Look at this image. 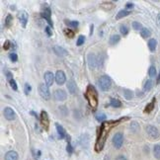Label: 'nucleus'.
<instances>
[{"instance_id":"1","label":"nucleus","mask_w":160,"mask_h":160,"mask_svg":"<svg viewBox=\"0 0 160 160\" xmlns=\"http://www.w3.org/2000/svg\"><path fill=\"white\" fill-rule=\"evenodd\" d=\"M123 120L124 119H121V120H119V121H116V122H114V121L113 122H106V123L102 124L101 128H100V132H99V135H98L96 144H95V149H96L97 152H99V151H101L102 149H103L104 145H105V143H106V139H107V137H108L110 130H112L115 126L119 124L120 122H122Z\"/></svg>"},{"instance_id":"2","label":"nucleus","mask_w":160,"mask_h":160,"mask_svg":"<svg viewBox=\"0 0 160 160\" xmlns=\"http://www.w3.org/2000/svg\"><path fill=\"white\" fill-rule=\"evenodd\" d=\"M85 98L91 108L96 109L98 106V92L93 85H88L85 92Z\"/></svg>"},{"instance_id":"3","label":"nucleus","mask_w":160,"mask_h":160,"mask_svg":"<svg viewBox=\"0 0 160 160\" xmlns=\"http://www.w3.org/2000/svg\"><path fill=\"white\" fill-rule=\"evenodd\" d=\"M98 85L102 91H108L112 86V80L108 75H103L98 79Z\"/></svg>"},{"instance_id":"4","label":"nucleus","mask_w":160,"mask_h":160,"mask_svg":"<svg viewBox=\"0 0 160 160\" xmlns=\"http://www.w3.org/2000/svg\"><path fill=\"white\" fill-rule=\"evenodd\" d=\"M39 93L41 97L46 101H48L50 99V91L48 89V86L44 83H41L39 85Z\"/></svg>"},{"instance_id":"5","label":"nucleus","mask_w":160,"mask_h":160,"mask_svg":"<svg viewBox=\"0 0 160 160\" xmlns=\"http://www.w3.org/2000/svg\"><path fill=\"white\" fill-rule=\"evenodd\" d=\"M112 142H113V145H114L117 149H120V148L122 147V145H123V142H124L123 132H116L115 135L113 136Z\"/></svg>"},{"instance_id":"6","label":"nucleus","mask_w":160,"mask_h":160,"mask_svg":"<svg viewBox=\"0 0 160 160\" xmlns=\"http://www.w3.org/2000/svg\"><path fill=\"white\" fill-rule=\"evenodd\" d=\"M145 130H146V133H147V135L150 137L151 139H156L159 137L160 133H159V130L157 128H155L154 126H146L145 128Z\"/></svg>"},{"instance_id":"7","label":"nucleus","mask_w":160,"mask_h":160,"mask_svg":"<svg viewBox=\"0 0 160 160\" xmlns=\"http://www.w3.org/2000/svg\"><path fill=\"white\" fill-rule=\"evenodd\" d=\"M53 97H54L55 101H65L67 98V94L64 90L62 89H56L53 93Z\"/></svg>"},{"instance_id":"8","label":"nucleus","mask_w":160,"mask_h":160,"mask_svg":"<svg viewBox=\"0 0 160 160\" xmlns=\"http://www.w3.org/2000/svg\"><path fill=\"white\" fill-rule=\"evenodd\" d=\"M41 124L44 130H48V126H50V118H48V115L46 111H42L41 113Z\"/></svg>"},{"instance_id":"9","label":"nucleus","mask_w":160,"mask_h":160,"mask_svg":"<svg viewBox=\"0 0 160 160\" xmlns=\"http://www.w3.org/2000/svg\"><path fill=\"white\" fill-rule=\"evenodd\" d=\"M87 61H88V65L91 69H95V68L97 67L98 63H99L96 55H95L94 53H89L87 56Z\"/></svg>"},{"instance_id":"10","label":"nucleus","mask_w":160,"mask_h":160,"mask_svg":"<svg viewBox=\"0 0 160 160\" xmlns=\"http://www.w3.org/2000/svg\"><path fill=\"white\" fill-rule=\"evenodd\" d=\"M66 81V76L65 73L62 70H57L55 73V82L57 83V85H63Z\"/></svg>"},{"instance_id":"11","label":"nucleus","mask_w":160,"mask_h":160,"mask_svg":"<svg viewBox=\"0 0 160 160\" xmlns=\"http://www.w3.org/2000/svg\"><path fill=\"white\" fill-rule=\"evenodd\" d=\"M18 19H19L20 23L23 28H26L27 23H28V20H29V16H28V13L26 11H20L18 13Z\"/></svg>"},{"instance_id":"12","label":"nucleus","mask_w":160,"mask_h":160,"mask_svg":"<svg viewBox=\"0 0 160 160\" xmlns=\"http://www.w3.org/2000/svg\"><path fill=\"white\" fill-rule=\"evenodd\" d=\"M44 78L46 84L50 87V86H52L53 84V81H54V79H55V75L53 74L52 72H50V71H46L44 74Z\"/></svg>"},{"instance_id":"13","label":"nucleus","mask_w":160,"mask_h":160,"mask_svg":"<svg viewBox=\"0 0 160 160\" xmlns=\"http://www.w3.org/2000/svg\"><path fill=\"white\" fill-rule=\"evenodd\" d=\"M4 117H5L6 120H8V121H13V120H15V118H16V114H15L14 110H13L12 108H10V107H6L5 109H4Z\"/></svg>"},{"instance_id":"14","label":"nucleus","mask_w":160,"mask_h":160,"mask_svg":"<svg viewBox=\"0 0 160 160\" xmlns=\"http://www.w3.org/2000/svg\"><path fill=\"white\" fill-rule=\"evenodd\" d=\"M50 16H52V11H50V9L48 7H46V9H44V12L42 13V17H43L44 19L48 22V25H50V27H52L53 24H52V18H50Z\"/></svg>"},{"instance_id":"15","label":"nucleus","mask_w":160,"mask_h":160,"mask_svg":"<svg viewBox=\"0 0 160 160\" xmlns=\"http://www.w3.org/2000/svg\"><path fill=\"white\" fill-rule=\"evenodd\" d=\"M52 50H53V52H54V53L57 55V56L63 57V56H66V55L68 54L67 50H66L65 48H62V46H54L52 48Z\"/></svg>"},{"instance_id":"16","label":"nucleus","mask_w":160,"mask_h":160,"mask_svg":"<svg viewBox=\"0 0 160 160\" xmlns=\"http://www.w3.org/2000/svg\"><path fill=\"white\" fill-rule=\"evenodd\" d=\"M19 156H18V153L14 150H10L4 156V160H18Z\"/></svg>"},{"instance_id":"17","label":"nucleus","mask_w":160,"mask_h":160,"mask_svg":"<svg viewBox=\"0 0 160 160\" xmlns=\"http://www.w3.org/2000/svg\"><path fill=\"white\" fill-rule=\"evenodd\" d=\"M67 89H68V92H69L71 95H73V94L76 93V84H75V82H74V80L73 79L68 80Z\"/></svg>"},{"instance_id":"18","label":"nucleus","mask_w":160,"mask_h":160,"mask_svg":"<svg viewBox=\"0 0 160 160\" xmlns=\"http://www.w3.org/2000/svg\"><path fill=\"white\" fill-rule=\"evenodd\" d=\"M55 128H56V132H57V133H58V135H59V137H61V138H64V137L67 136L65 130H64V128L62 126H61L59 124H57V123L55 124Z\"/></svg>"},{"instance_id":"19","label":"nucleus","mask_w":160,"mask_h":160,"mask_svg":"<svg viewBox=\"0 0 160 160\" xmlns=\"http://www.w3.org/2000/svg\"><path fill=\"white\" fill-rule=\"evenodd\" d=\"M130 14V11H128V10H120L119 12L117 13L116 19H117V20L122 19V18H124V17L128 16Z\"/></svg>"},{"instance_id":"20","label":"nucleus","mask_w":160,"mask_h":160,"mask_svg":"<svg viewBox=\"0 0 160 160\" xmlns=\"http://www.w3.org/2000/svg\"><path fill=\"white\" fill-rule=\"evenodd\" d=\"M156 46H157V42L155 39H150L148 41V48H149L150 52H155L156 50Z\"/></svg>"},{"instance_id":"21","label":"nucleus","mask_w":160,"mask_h":160,"mask_svg":"<svg viewBox=\"0 0 160 160\" xmlns=\"http://www.w3.org/2000/svg\"><path fill=\"white\" fill-rule=\"evenodd\" d=\"M120 40H121V37H120L119 35H112L110 37V41H109V43H110V44H112V46H114V44H117L118 43H119Z\"/></svg>"},{"instance_id":"22","label":"nucleus","mask_w":160,"mask_h":160,"mask_svg":"<svg viewBox=\"0 0 160 160\" xmlns=\"http://www.w3.org/2000/svg\"><path fill=\"white\" fill-rule=\"evenodd\" d=\"M153 155L157 160H160V144H155L153 147Z\"/></svg>"},{"instance_id":"23","label":"nucleus","mask_w":160,"mask_h":160,"mask_svg":"<svg viewBox=\"0 0 160 160\" xmlns=\"http://www.w3.org/2000/svg\"><path fill=\"white\" fill-rule=\"evenodd\" d=\"M123 95H124V97L126 98V100H132V98L133 96V93H132V91L128 90V89H124Z\"/></svg>"},{"instance_id":"24","label":"nucleus","mask_w":160,"mask_h":160,"mask_svg":"<svg viewBox=\"0 0 160 160\" xmlns=\"http://www.w3.org/2000/svg\"><path fill=\"white\" fill-rule=\"evenodd\" d=\"M153 86V82L152 80L148 79L145 81V83H144V86H143V90L145 91V92H148V91L151 90V88H152Z\"/></svg>"},{"instance_id":"25","label":"nucleus","mask_w":160,"mask_h":160,"mask_svg":"<svg viewBox=\"0 0 160 160\" xmlns=\"http://www.w3.org/2000/svg\"><path fill=\"white\" fill-rule=\"evenodd\" d=\"M141 35L142 38L146 39V38H148V37H150V36H151V32H150L149 29H147V28H142V30L141 31Z\"/></svg>"},{"instance_id":"26","label":"nucleus","mask_w":160,"mask_h":160,"mask_svg":"<svg viewBox=\"0 0 160 160\" xmlns=\"http://www.w3.org/2000/svg\"><path fill=\"white\" fill-rule=\"evenodd\" d=\"M154 103H155V98H153L152 101H151L149 104H147V105H146L144 112H145V113H150L151 111L153 110V108H154Z\"/></svg>"},{"instance_id":"27","label":"nucleus","mask_w":160,"mask_h":160,"mask_svg":"<svg viewBox=\"0 0 160 160\" xmlns=\"http://www.w3.org/2000/svg\"><path fill=\"white\" fill-rule=\"evenodd\" d=\"M110 106L114 107V108H120V107H122V102L118 99H111Z\"/></svg>"},{"instance_id":"28","label":"nucleus","mask_w":160,"mask_h":160,"mask_svg":"<svg viewBox=\"0 0 160 160\" xmlns=\"http://www.w3.org/2000/svg\"><path fill=\"white\" fill-rule=\"evenodd\" d=\"M95 118H96V120L98 122H100V123H102V122H104L105 120L107 119V116L104 114V113H97L96 116H95Z\"/></svg>"},{"instance_id":"29","label":"nucleus","mask_w":160,"mask_h":160,"mask_svg":"<svg viewBox=\"0 0 160 160\" xmlns=\"http://www.w3.org/2000/svg\"><path fill=\"white\" fill-rule=\"evenodd\" d=\"M64 23L66 24L68 27H70V28H73V29H75V28H77L79 25V23L77 21H68V20H65V22Z\"/></svg>"},{"instance_id":"30","label":"nucleus","mask_w":160,"mask_h":160,"mask_svg":"<svg viewBox=\"0 0 160 160\" xmlns=\"http://www.w3.org/2000/svg\"><path fill=\"white\" fill-rule=\"evenodd\" d=\"M148 74H149L150 77H155L156 76V68H155L154 65H151L148 69Z\"/></svg>"},{"instance_id":"31","label":"nucleus","mask_w":160,"mask_h":160,"mask_svg":"<svg viewBox=\"0 0 160 160\" xmlns=\"http://www.w3.org/2000/svg\"><path fill=\"white\" fill-rule=\"evenodd\" d=\"M120 32L123 36H126L128 34V28L126 25H122L120 27Z\"/></svg>"},{"instance_id":"32","label":"nucleus","mask_w":160,"mask_h":160,"mask_svg":"<svg viewBox=\"0 0 160 160\" xmlns=\"http://www.w3.org/2000/svg\"><path fill=\"white\" fill-rule=\"evenodd\" d=\"M12 22H13V17L11 16V15H8L5 19V27H7V28L11 27V25H12Z\"/></svg>"},{"instance_id":"33","label":"nucleus","mask_w":160,"mask_h":160,"mask_svg":"<svg viewBox=\"0 0 160 160\" xmlns=\"http://www.w3.org/2000/svg\"><path fill=\"white\" fill-rule=\"evenodd\" d=\"M63 33H64V35H65L66 37H68V38H73V37H74V32H73V31H71L70 29H64Z\"/></svg>"},{"instance_id":"34","label":"nucleus","mask_w":160,"mask_h":160,"mask_svg":"<svg viewBox=\"0 0 160 160\" xmlns=\"http://www.w3.org/2000/svg\"><path fill=\"white\" fill-rule=\"evenodd\" d=\"M132 28L134 29V30L138 31V30H142V26L141 23H138V22H132Z\"/></svg>"},{"instance_id":"35","label":"nucleus","mask_w":160,"mask_h":160,"mask_svg":"<svg viewBox=\"0 0 160 160\" xmlns=\"http://www.w3.org/2000/svg\"><path fill=\"white\" fill-rule=\"evenodd\" d=\"M84 42H85V37H84V36H79L78 39H77L76 44L78 46H82V44H84Z\"/></svg>"},{"instance_id":"36","label":"nucleus","mask_w":160,"mask_h":160,"mask_svg":"<svg viewBox=\"0 0 160 160\" xmlns=\"http://www.w3.org/2000/svg\"><path fill=\"white\" fill-rule=\"evenodd\" d=\"M31 90H32V87H31V85L29 83H26L25 86H24V92H25L26 95H29V93L31 92Z\"/></svg>"},{"instance_id":"37","label":"nucleus","mask_w":160,"mask_h":160,"mask_svg":"<svg viewBox=\"0 0 160 160\" xmlns=\"http://www.w3.org/2000/svg\"><path fill=\"white\" fill-rule=\"evenodd\" d=\"M130 128H132V130L133 132H136V130L139 128L138 124H137V123H135V122H133V123L130 124Z\"/></svg>"},{"instance_id":"38","label":"nucleus","mask_w":160,"mask_h":160,"mask_svg":"<svg viewBox=\"0 0 160 160\" xmlns=\"http://www.w3.org/2000/svg\"><path fill=\"white\" fill-rule=\"evenodd\" d=\"M9 83H10V86H11V88H12L13 90H14V91H17V90H18L17 83H16V81H15L14 79H13V80H11V81L9 82Z\"/></svg>"},{"instance_id":"39","label":"nucleus","mask_w":160,"mask_h":160,"mask_svg":"<svg viewBox=\"0 0 160 160\" xmlns=\"http://www.w3.org/2000/svg\"><path fill=\"white\" fill-rule=\"evenodd\" d=\"M9 57H10V59L13 62H16L18 61V55L15 52H11L10 54H9Z\"/></svg>"},{"instance_id":"40","label":"nucleus","mask_w":160,"mask_h":160,"mask_svg":"<svg viewBox=\"0 0 160 160\" xmlns=\"http://www.w3.org/2000/svg\"><path fill=\"white\" fill-rule=\"evenodd\" d=\"M5 76H6V78H7V80L9 82H10L11 80H13V75L10 71H5Z\"/></svg>"},{"instance_id":"41","label":"nucleus","mask_w":160,"mask_h":160,"mask_svg":"<svg viewBox=\"0 0 160 160\" xmlns=\"http://www.w3.org/2000/svg\"><path fill=\"white\" fill-rule=\"evenodd\" d=\"M66 151H67L69 154H71V153H73V147H72V145H71L70 143H68L67 144V146H66Z\"/></svg>"},{"instance_id":"42","label":"nucleus","mask_w":160,"mask_h":160,"mask_svg":"<svg viewBox=\"0 0 160 160\" xmlns=\"http://www.w3.org/2000/svg\"><path fill=\"white\" fill-rule=\"evenodd\" d=\"M44 31H46V33L48 34V37H50V36L52 35V30H50V27H46V28H44Z\"/></svg>"},{"instance_id":"43","label":"nucleus","mask_w":160,"mask_h":160,"mask_svg":"<svg viewBox=\"0 0 160 160\" xmlns=\"http://www.w3.org/2000/svg\"><path fill=\"white\" fill-rule=\"evenodd\" d=\"M10 44H11V43H10L9 41H6L5 43H4V46H3V48H4V50H8V48H10V46H11Z\"/></svg>"},{"instance_id":"44","label":"nucleus","mask_w":160,"mask_h":160,"mask_svg":"<svg viewBox=\"0 0 160 160\" xmlns=\"http://www.w3.org/2000/svg\"><path fill=\"white\" fill-rule=\"evenodd\" d=\"M156 24H157V26L159 27L160 28V13L158 15H157V18H156Z\"/></svg>"},{"instance_id":"45","label":"nucleus","mask_w":160,"mask_h":160,"mask_svg":"<svg viewBox=\"0 0 160 160\" xmlns=\"http://www.w3.org/2000/svg\"><path fill=\"white\" fill-rule=\"evenodd\" d=\"M126 9H132L133 8V4L132 3H126Z\"/></svg>"},{"instance_id":"46","label":"nucleus","mask_w":160,"mask_h":160,"mask_svg":"<svg viewBox=\"0 0 160 160\" xmlns=\"http://www.w3.org/2000/svg\"><path fill=\"white\" fill-rule=\"evenodd\" d=\"M117 160H128V159H126V157L124 156V155H120V156H118Z\"/></svg>"},{"instance_id":"47","label":"nucleus","mask_w":160,"mask_h":160,"mask_svg":"<svg viewBox=\"0 0 160 160\" xmlns=\"http://www.w3.org/2000/svg\"><path fill=\"white\" fill-rule=\"evenodd\" d=\"M93 28H94V26H93V25H90V35L93 34Z\"/></svg>"},{"instance_id":"48","label":"nucleus","mask_w":160,"mask_h":160,"mask_svg":"<svg viewBox=\"0 0 160 160\" xmlns=\"http://www.w3.org/2000/svg\"><path fill=\"white\" fill-rule=\"evenodd\" d=\"M156 82H157V84H159V83H160V72H159V74H158V77H157Z\"/></svg>"},{"instance_id":"49","label":"nucleus","mask_w":160,"mask_h":160,"mask_svg":"<svg viewBox=\"0 0 160 160\" xmlns=\"http://www.w3.org/2000/svg\"><path fill=\"white\" fill-rule=\"evenodd\" d=\"M31 114H32V115H34V116H35V117H37V114H36V113H35V112H33V111H32V112H31Z\"/></svg>"}]
</instances>
